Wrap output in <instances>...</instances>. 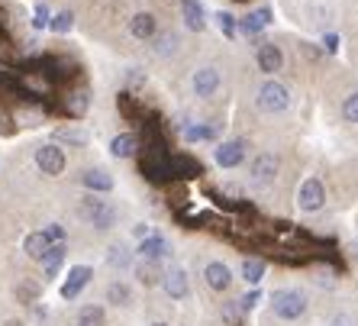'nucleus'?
Returning a JSON list of instances; mask_svg holds the SVG:
<instances>
[{
  "instance_id": "1",
  "label": "nucleus",
  "mask_w": 358,
  "mask_h": 326,
  "mask_svg": "<svg viewBox=\"0 0 358 326\" xmlns=\"http://www.w3.org/2000/svg\"><path fill=\"white\" fill-rule=\"evenodd\" d=\"M81 217L87 220L94 229L107 233V229L117 226V207H113L110 201H100L97 194H87V197L81 201Z\"/></svg>"
},
{
  "instance_id": "2",
  "label": "nucleus",
  "mask_w": 358,
  "mask_h": 326,
  "mask_svg": "<svg viewBox=\"0 0 358 326\" xmlns=\"http://www.w3.org/2000/svg\"><path fill=\"white\" fill-rule=\"evenodd\" d=\"M271 310L281 320H300L307 313V297L300 291H294V288H281V291L271 294Z\"/></svg>"
},
{
  "instance_id": "3",
  "label": "nucleus",
  "mask_w": 358,
  "mask_h": 326,
  "mask_svg": "<svg viewBox=\"0 0 358 326\" xmlns=\"http://www.w3.org/2000/svg\"><path fill=\"white\" fill-rule=\"evenodd\" d=\"M255 104H259L262 113H281V110H287V104H291V91H287L281 81L268 78V81L259 87V97H255Z\"/></svg>"
},
{
  "instance_id": "4",
  "label": "nucleus",
  "mask_w": 358,
  "mask_h": 326,
  "mask_svg": "<svg viewBox=\"0 0 358 326\" xmlns=\"http://www.w3.org/2000/svg\"><path fill=\"white\" fill-rule=\"evenodd\" d=\"M36 165H39L42 175H49V178H59L62 171H65L68 159H65V152H62V146L55 143H45L36 149Z\"/></svg>"
},
{
  "instance_id": "5",
  "label": "nucleus",
  "mask_w": 358,
  "mask_h": 326,
  "mask_svg": "<svg viewBox=\"0 0 358 326\" xmlns=\"http://www.w3.org/2000/svg\"><path fill=\"white\" fill-rule=\"evenodd\" d=\"M278 168H281V162H278L275 152H262V155H255V159H252V168H249L252 184H259V187H268V184H275Z\"/></svg>"
},
{
  "instance_id": "6",
  "label": "nucleus",
  "mask_w": 358,
  "mask_h": 326,
  "mask_svg": "<svg viewBox=\"0 0 358 326\" xmlns=\"http://www.w3.org/2000/svg\"><path fill=\"white\" fill-rule=\"evenodd\" d=\"M326 204V187L320 178H307V181L297 187V207L307 210V213H317Z\"/></svg>"
},
{
  "instance_id": "7",
  "label": "nucleus",
  "mask_w": 358,
  "mask_h": 326,
  "mask_svg": "<svg viewBox=\"0 0 358 326\" xmlns=\"http://www.w3.org/2000/svg\"><path fill=\"white\" fill-rule=\"evenodd\" d=\"M162 288H165V294L171 301H184V297L191 294V278H187L184 268H171V271L162 275Z\"/></svg>"
},
{
  "instance_id": "8",
  "label": "nucleus",
  "mask_w": 358,
  "mask_h": 326,
  "mask_svg": "<svg viewBox=\"0 0 358 326\" xmlns=\"http://www.w3.org/2000/svg\"><path fill=\"white\" fill-rule=\"evenodd\" d=\"M94 278V271L87 265H75V268H68V275H65V285H62V297L65 301H75L78 294L87 288V281Z\"/></svg>"
},
{
  "instance_id": "9",
  "label": "nucleus",
  "mask_w": 358,
  "mask_h": 326,
  "mask_svg": "<svg viewBox=\"0 0 358 326\" xmlns=\"http://www.w3.org/2000/svg\"><path fill=\"white\" fill-rule=\"evenodd\" d=\"M220 84H223L220 68L207 65V68H197V71H194V94H197V97H213V94L220 91Z\"/></svg>"
},
{
  "instance_id": "10",
  "label": "nucleus",
  "mask_w": 358,
  "mask_h": 326,
  "mask_svg": "<svg viewBox=\"0 0 358 326\" xmlns=\"http://www.w3.org/2000/svg\"><path fill=\"white\" fill-rule=\"evenodd\" d=\"M255 62H259V68L265 71V75H275V71H281V65H284L281 45H275V42H262L259 49H255Z\"/></svg>"
},
{
  "instance_id": "11",
  "label": "nucleus",
  "mask_w": 358,
  "mask_h": 326,
  "mask_svg": "<svg viewBox=\"0 0 358 326\" xmlns=\"http://www.w3.org/2000/svg\"><path fill=\"white\" fill-rule=\"evenodd\" d=\"M129 36L139 42L155 39V36H159V20H155V13H136V17L129 20Z\"/></svg>"
},
{
  "instance_id": "12",
  "label": "nucleus",
  "mask_w": 358,
  "mask_h": 326,
  "mask_svg": "<svg viewBox=\"0 0 358 326\" xmlns=\"http://www.w3.org/2000/svg\"><path fill=\"white\" fill-rule=\"evenodd\" d=\"M245 159V139H229V143H220L217 149V165L220 168H236Z\"/></svg>"
},
{
  "instance_id": "13",
  "label": "nucleus",
  "mask_w": 358,
  "mask_h": 326,
  "mask_svg": "<svg viewBox=\"0 0 358 326\" xmlns=\"http://www.w3.org/2000/svg\"><path fill=\"white\" fill-rule=\"evenodd\" d=\"M203 165L187 152H171V178H200Z\"/></svg>"
},
{
  "instance_id": "14",
  "label": "nucleus",
  "mask_w": 358,
  "mask_h": 326,
  "mask_svg": "<svg viewBox=\"0 0 358 326\" xmlns=\"http://www.w3.org/2000/svg\"><path fill=\"white\" fill-rule=\"evenodd\" d=\"M168 255H171V246H168L165 236H145V239H139V259L162 262Z\"/></svg>"
},
{
  "instance_id": "15",
  "label": "nucleus",
  "mask_w": 358,
  "mask_h": 326,
  "mask_svg": "<svg viewBox=\"0 0 358 326\" xmlns=\"http://www.w3.org/2000/svg\"><path fill=\"white\" fill-rule=\"evenodd\" d=\"M203 278H207V285L220 294L229 291V285H233V271H229L223 262H210V265L203 268Z\"/></svg>"
},
{
  "instance_id": "16",
  "label": "nucleus",
  "mask_w": 358,
  "mask_h": 326,
  "mask_svg": "<svg viewBox=\"0 0 358 326\" xmlns=\"http://www.w3.org/2000/svg\"><path fill=\"white\" fill-rule=\"evenodd\" d=\"M81 184L87 187L91 194H107L113 191V178H110V171H103V168H87L81 175Z\"/></svg>"
},
{
  "instance_id": "17",
  "label": "nucleus",
  "mask_w": 358,
  "mask_h": 326,
  "mask_svg": "<svg viewBox=\"0 0 358 326\" xmlns=\"http://www.w3.org/2000/svg\"><path fill=\"white\" fill-rule=\"evenodd\" d=\"M136 152H139V136L136 133H120L110 139V155L113 159H133Z\"/></svg>"
},
{
  "instance_id": "18",
  "label": "nucleus",
  "mask_w": 358,
  "mask_h": 326,
  "mask_svg": "<svg viewBox=\"0 0 358 326\" xmlns=\"http://www.w3.org/2000/svg\"><path fill=\"white\" fill-rule=\"evenodd\" d=\"M87 107H91V94L84 91V87H78V91H68L65 101H62V110H65L68 117H84L87 113Z\"/></svg>"
},
{
  "instance_id": "19",
  "label": "nucleus",
  "mask_w": 358,
  "mask_h": 326,
  "mask_svg": "<svg viewBox=\"0 0 358 326\" xmlns=\"http://www.w3.org/2000/svg\"><path fill=\"white\" fill-rule=\"evenodd\" d=\"M181 13H184L187 29H194V33H200V29L207 26V10H203L200 0H181Z\"/></svg>"
},
{
  "instance_id": "20",
  "label": "nucleus",
  "mask_w": 358,
  "mask_h": 326,
  "mask_svg": "<svg viewBox=\"0 0 358 326\" xmlns=\"http://www.w3.org/2000/svg\"><path fill=\"white\" fill-rule=\"evenodd\" d=\"M268 23H271V10H268V7H259V10H252L249 17L239 20V29H242L245 36H259Z\"/></svg>"
},
{
  "instance_id": "21",
  "label": "nucleus",
  "mask_w": 358,
  "mask_h": 326,
  "mask_svg": "<svg viewBox=\"0 0 358 326\" xmlns=\"http://www.w3.org/2000/svg\"><path fill=\"white\" fill-rule=\"evenodd\" d=\"M152 42H155V55H159V59H171V55H178V49H181V36H178L175 29L159 33Z\"/></svg>"
},
{
  "instance_id": "22",
  "label": "nucleus",
  "mask_w": 358,
  "mask_h": 326,
  "mask_svg": "<svg viewBox=\"0 0 358 326\" xmlns=\"http://www.w3.org/2000/svg\"><path fill=\"white\" fill-rule=\"evenodd\" d=\"M65 243L59 246H49V252H45V259H42V271H45V281H52V278L59 275V268H62V259H65Z\"/></svg>"
},
{
  "instance_id": "23",
  "label": "nucleus",
  "mask_w": 358,
  "mask_h": 326,
  "mask_svg": "<svg viewBox=\"0 0 358 326\" xmlns=\"http://www.w3.org/2000/svg\"><path fill=\"white\" fill-rule=\"evenodd\" d=\"M162 271L159 268V262H149V259H142L139 265H136V278H139V285H145V288H155L162 281Z\"/></svg>"
},
{
  "instance_id": "24",
  "label": "nucleus",
  "mask_w": 358,
  "mask_h": 326,
  "mask_svg": "<svg viewBox=\"0 0 358 326\" xmlns=\"http://www.w3.org/2000/svg\"><path fill=\"white\" fill-rule=\"evenodd\" d=\"M23 252H26V255H29L33 262H42V259H45V252H49V239L42 236V229H39V233H29V236H26V239H23Z\"/></svg>"
},
{
  "instance_id": "25",
  "label": "nucleus",
  "mask_w": 358,
  "mask_h": 326,
  "mask_svg": "<svg viewBox=\"0 0 358 326\" xmlns=\"http://www.w3.org/2000/svg\"><path fill=\"white\" fill-rule=\"evenodd\" d=\"M59 143L71 146V149H84V146H87V133L75 129V126H62V129H55V146Z\"/></svg>"
},
{
  "instance_id": "26",
  "label": "nucleus",
  "mask_w": 358,
  "mask_h": 326,
  "mask_svg": "<svg viewBox=\"0 0 358 326\" xmlns=\"http://www.w3.org/2000/svg\"><path fill=\"white\" fill-rule=\"evenodd\" d=\"M239 275H242V281H245V285L259 288V281L265 278V262H262V259H245L239 265Z\"/></svg>"
},
{
  "instance_id": "27",
  "label": "nucleus",
  "mask_w": 358,
  "mask_h": 326,
  "mask_svg": "<svg viewBox=\"0 0 358 326\" xmlns=\"http://www.w3.org/2000/svg\"><path fill=\"white\" fill-rule=\"evenodd\" d=\"M103 323H107V310L100 307V304H87L78 313V326H103Z\"/></svg>"
},
{
  "instance_id": "28",
  "label": "nucleus",
  "mask_w": 358,
  "mask_h": 326,
  "mask_svg": "<svg viewBox=\"0 0 358 326\" xmlns=\"http://www.w3.org/2000/svg\"><path fill=\"white\" fill-rule=\"evenodd\" d=\"M107 304H113V307H129V304H133V291H129V285L113 281V285L107 288Z\"/></svg>"
},
{
  "instance_id": "29",
  "label": "nucleus",
  "mask_w": 358,
  "mask_h": 326,
  "mask_svg": "<svg viewBox=\"0 0 358 326\" xmlns=\"http://www.w3.org/2000/svg\"><path fill=\"white\" fill-rule=\"evenodd\" d=\"M217 136V129L207 123H187L184 126V139L187 143H207V139H213Z\"/></svg>"
},
{
  "instance_id": "30",
  "label": "nucleus",
  "mask_w": 358,
  "mask_h": 326,
  "mask_svg": "<svg viewBox=\"0 0 358 326\" xmlns=\"http://www.w3.org/2000/svg\"><path fill=\"white\" fill-rule=\"evenodd\" d=\"M117 107H120V113H123L126 120H139L142 117V107H139V101H136L129 91H120V97H117ZM145 120V117H142Z\"/></svg>"
},
{
  "instance_id": "31",
  "label": "nucleus",
  "mask_w": 358,
  "mask_h": 326,
  "mask_svg": "<svg viewBox=\"0 0 358 326\" xmlns=\"http://www.w3.org/2000/svg\"><path fill=\"white\" fill-rule=\"evenodd\" d=\"M220 317H223L226 326H245V313H242L239 301H223V307H220Z\"/></svg>"
},
{
  "instance_id": "32",
  "label": "nucleus",
  "mask_w": 358,
  "mask_h": 326,
  "mask_svg": "<svg viewBox=\"0 0 358 326\" xmlns=\"http://www.w3.org/2000/svg\"><path fill=\"white\" fill-rule=\"evenodd\" d=\"M107 262H110L113 268H120V271H123V268L133 265V255H129V249H126V246H110Z\"/></svg>"
},
{
  "instance_id": "33",
  "label": "nucleus",
  "mask_w": 358,
  "mask_h": 326,
  "mask_svg": "<svg viewBox=\"0 0 358 326\" xmlns=\"http://www.w3.org/2000/svg\"><path fill=\"white\" fill-rule=\"evenodd\" d=\"M217 26H220V33L226 36V39H236V33H239V20L233 17V13H226V10H220L217 17Z\"/></svg>"
},
{
  "instance_id": "34",
  "label": "nucleus",
  "mask_w": 358,
  "mask_h": 326,
  "mask_svg": "<svg viewBox=\"0 0 358 326\" xmlns=\"http://www.w3.org/2000/svg\"><path fill=\"white\" fill-rule=\"evenodd\" d=\"M71 26H75V17H71V13H55V17L49 20V29L52 33H59V36H65V33H71Z\"/></svg>"
},
{
  "instance_id": "35",
  "label": "nucleus",
  "mask_w": 358,
  "mask_h": 326,
  "mask_svg": "<svg viewBox=\"0 0 358 326\" xmlns=\"http://www.w3.org/2000/svg\"><path fill=\"white\" fill-rule=\"evenodd\" d=\"M39 291H42V288L36 285V281H23V285L17 288V297L23 304H36V301H39Z\"/></svg>"
},
{
  "instance_id": "36",
  "label": "nucleus",
  "mask_w": 358,
  "mask_h": 326,
  "mask_svg": "<svg viewBox=\"0 0 358 326\" xmlns=\"http://www.w3.org/2000/svg\"><path fill=\"white\" fill-rule=\"evenodd\" d=\"M342 120L345 123H358V94H349L342 101Z\"/></svg>"
},
{
  "instance_id": "37",
  "label": "nucleus",
  "mask_w": 358,
  "mask_h": 326,
  "mask_svg": "<svg viewBox=\"0 0 358 326\" xmlns=\"http://www.w3.org/2000/svg\"><path fill=\"white\" fill-rule=\"evenodd\" d=\"M42 236H45V239H49V246H59V243H65V229H62L59 223L45 226V229H42Z\"/></svg>"
},
{
  "instance_id": "38",
  "label": "nucleus",
  "mask_w": 358,
  "mask_h": 326,
  "mask_svg": "<svg viewBox=\"0 0 358 326\" xmlns=\"http://www.w3.org/2000/svg\"><path fill=\"white\" fill-rule=\"evenodd\" d=\"M49 20H52L49 7H45V3H39V7L33 10V26H36V29H45V26H49Z\"/></svg>"
},
{
  "instance_id": "39",
  "label": "nucleus",
  "mask_w": 358,
  "mask_h": 326,
  "mask_svg": "<svg viewBox=\"0 0 358 326\" xmlns=\"http://www.w3.org/2000/svg\"><path fill=\"white\" fill-rule=\"evenodd\" d=\"M259 301H262V291H259V288H252V291L245 294V297H239V307H242V313H249V310L255 307V304H259Z\"/></svg>"
},
{
  "instance_id": "40",
  "label": "nucleus",
  "mask_w": 358,
  "mask_h": 326,
  "mask_svg": "<svg viewBox=\"0 0 358 326\" xmlns=\"http://www.w3.org/2000/svg\"><path fill=\"white\" fill-rule=\"evenodd\" d=\"M10 133H13V117L0 107V136H10Z\"/></svg>"
},
{
  "instance_id": "41",
  "label": "nucleus",
  "mask_w": 358,
  "mask_h": 326,
  "mask_svg": "<svg viewBox=\"0 0 358 326\" xmlns=\"http://www.w3.org/2000/svg\"><path fill=\"white\" fill-rule=\"evenodd\" d=\"M323 49L326 52H339V36H336V33H326L323 36Z\"/></svg>"
},
{
  "instance_id": "42",
  "label": "nucleus",
  "mask_w": 358,
  "mask_h": 326,
  "mask_svg": "<svg viewBox=\"0 0 358 326\" xmlns=\"http://www.w3.org/2000/svg\"><path fill=\"white\" fill-rule=\"evenodd\" d=\"M126 81H129V84L136 87V84H145V75H142L139 68H129V75H126Z\"/></svg>"
},
{
  "instance_id": "43",
  "label": "nucleus",
  "mask_w": 358,
  "mask_h": 326,
  "mask_svg": "<svg viewBox=\"0 0 358 326\" xmlns=\"http://www.w3.org/2000/svg\"><path fill=\"white\" fill-rule=\"evenodd\" d=\"M317 285L333 288V285H336V281H333V271H320V275H317Z\"/></svg>"
},
{
  "instance_id": "44",
  "label": "nucleus",
  "mask_w": 358,
  "mask_h": 326,
  "mask_svg": "<svg viewBox=\"0 0 358 326\" xmlns=\"http://www.w3.org/2000/svg\"><path fill=\"white\" fill-rule=\"evenodd\" d=\"M329 326H355V323H352V317H349V313H339V317H336Z\"/></svg>"
},
{
  "instance_id": "45",
  "label": "nucleus",
  "mask_w": 358,
  "mask_h": 326,
  "mask_svg": "<svg viewBox=\"0 0 358 326\" xmlns=\"http://www.w3.org/2000/svg\"><path fill=\"white\" fill-rule=\"evenodd\" d=\"M136 236H139V239H145V236H149V226L139 223V226H136Z\"/></svg>"
},
{
  "instance_id": "46",
  "label": "nucleus",
  "mask_w": 358,
  "mask_h": 326,
  "mask_svg": "<svg viewBox=\"0 0 358 326\" xmlns=\"http://www.w3.org/2000/svg\"><path fill=\"white\" fill-rule=\"evenodd\" d=\"M3 326H23V323H20V320H7V323H3Z\"/></svg>"
},
{
  "instance_id": "47",
  "label": "nucleus",
  "mask_w": 358,
  "mask_h": 326,
  "mask_svg": "<svg viewBox=\"0 0 358 326\" xmlns=\"http://www.w3.org/2000/svg\"><path fill=\"white\" fill-rule=\"evenodd\" d=\"M152 326H171V323H152Z\"/></svg>"
}]
</instances>
